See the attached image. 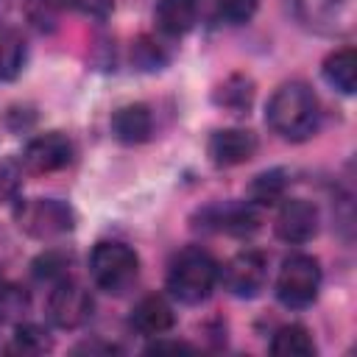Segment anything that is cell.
I'll return each instance as SVG.
<instances>
[{"label": "cell", "instance_id": "20", "mask_svg": "<svg viewBox=\"0 0 357 357\" xmlns=\"http://www.w3.org/2000/svg\"><path fill=\"white\" fill-rule=\"evenodd\" d=\"M22 14L28 25L39 33H50L59 28L61 17V3L59 0H22Z\"/></svg>", "mask_w": 357, "mask_h": 357}, {"label": "cell", "instance_id": "13", "mask_svg": "<svg viewBox=\"0 0 357 357\" xmlns=\"http://www.w3.org/2000/svg\"><path fill=\"white\" fill-rule=\"evenodd\" d=\"M176 315H173V307L165 296H145L134 304L131 310V318L128 324L139 332V335H148V337H156V335H165L170 326H173Z\"/></svg>", "mask_w": 357, "mask_h": 357}, {"label": "cell", "instance_id": "17", "mask_svg": "<svg viewBox=\"0 0 357 357\" xmlns=\"http://www.w3.org/2000/svg\"><path fill=\"white\" fill-rule=\"evenodd\" d=\"M271 354H276V357H310V354H315L312 335L301 324H287V326L273 332Z\"/></svg>", "mask_w": 357, "mask_h": 357}, {"label": "cell", "instance_id": "14", "mask_svg": "<svg viewBox=\"0 0 357 357\" xmlns=\"http://www.w3.org/2000/svg\"><path fill=\"white\" fill-rule=\"evenodd\" d=\"M151 131H153V117L145 103H128L112 114V134L126 145L145 142Z\"/></svg>", "mask_w": 357, "mask_h": 357}, {"label": "cell", "instance_id": "29", "mask_svg": "<svg viewBox=\"0 0 357 357\" xmlns=\"http://www.w3.org/2000/svg\"><path fill=\"white\" fill-rule=\"evenodd\" d=\"M92 349H98V346H89V343H86V346H78L75 351H92ZM103 351H117V349H114V346H103Z\"/></svg>", "mask_w": 357, "mask_h": 357}, {"label": "cell", "instance_id": "3", "mask_svg": "<svg viewBox=\"0 0 357 357\" xmlns=\"http://www.w3.org/2000/svg\"><path fill=\"white\" fill-rule=\"evenodd\" d=\"M89 273L100 290L120 296L137 282L139 259H137L134 248H128L126 243L106 240V243L95 245V251L89 257Z\"/></svg>", "mask_w": 357, "mask_h": 357}, {"label": "cell", "instance_id": "18", "mask_svg": "<svg viewBox=\"0 0 357 357\" xmlns=\"http://www.w3.org/2000/svg\"><path fill=\"white\" fill-rule=\"evenodd\" d=\"M25 64V39L17 28L0 22V81H11L20 75Z\"/></svg>", "mask_w": 357, "mask_h": 357}, {"label": "cell", "instance_id": "24", "mask_svg": "<svg viewBox=\"0 0 357 357\" xmlns=\"http://www.w3.org/2000/svg\"><path fill=\"white\" fill-rule=\"evenodd\" d=\"M50 349V337L42 326L36 324H20L17 332H14V343H11V351H20V354H42Z\"/></svg>", "mask_w": 357, "mask_h": 357}, {"label": "cell", "instance_id": "2", "mask_svg": "<svg viewBox=\"0 0 357 357\" xmlns=\"http://www.w3.org/2000/svg\"><path fill=\"white\" fill-rule=\"evenodd\" d=\"M220 279V265L201 245L181 248L167 268V290L181 304H201L212 296Z\"/></svg>", "mask_w": 357, "mask_h": 357}, {"label": "cell", "instance_id": "11", "mask_svg": "<svg viewBox=\"0 0 357 357\" xmlns=\"http://www.w3.org/2000/svg\"><path fill=\"white\" fill-rule=\"evenodd\" d=\"M206 151L218 167H234L257 153V137L245 128H220L209 137Z\"/></svg>", "mask_w": 357, "mask_h": 357}, {"label": "cell", "instance_id": "19", "mask_svg": "<svg viewBox=\"0 0 357 357\" xmlns=\"http://www.w3.org/2000/svg\"><path fill=\"white\" fill-rule=\"evenodd\" d=\"M215 100H218L223 109L234 112V114H245V112L251 109V100H254V84H251V78H245V75H231V78H226V81L218 86Z\"/></svg>", "mask_w": 357, "mask_h": 357}, {"label": "cell", "instance_id": "25", "mask_svg": "<svg viewBox=\"0 0 357 357\" xmlns=\"http://www.w3.org/2000/svg\"><path fill=\"white\" fill-rule=\"evenodd\" d=\"M257 3L259 0H215V14L223 22L240 25V22L251 20V14L257 11Z\"/></svg>", "mask_w": 357, "mask_h": 357}, {"label": "cell", "instance_id": "5", "mask_svg": "<svg viewBox=\"0 0 357 357\" xmlns=\"http://www.w3.org/2000/svg\"><path fill=\"white\" fill-rule=\"evenodd\" d=\"M318 290H321L318 259L310 254H290L276 273V298L290 310H301L318 298Z\"/></svg>", "mask_w": 357, "mask_h": 357}, {"label": "cell", "instance_id": "16", "mask_svg": "<svg viewBox=\"0 0 357 357\" xmlns=\"http://www.w3.org/2000/svg\"><path fill=\"white\" fill-rule=\"evenodd\" d=\"M324 78L329 86H335L343 95H351L357 86V56L351 47L335 50L326 61H324Z\"/></svg>", "mask_w": 357, "mask_h": 357}, {"label": "cell", "instance_id": "4", "mask_svg": "<svg viewBox=\"0 0 357 357\" xmlns=\"http://www.w3.org/2000/svg\"><path fill=\"white\" fill-rule=\"evenodd\" d=\"M301 28L318 36H346L357 25V0H290Z\"/></svg>", "mask_w": 357, "mask_h": 357}, {"label": "cell", "instance_id": "9", "mask_svg": "<svg viewBox=\"0 0 357 357\" xmlns=\"http://www.w3.org/2000/svg\"><path fill=\"white\" fill-rule=\"evenodd\" d=\"M276 234L290 245H301L318 234V209L304 198H287L276 215Z\"/></svg>", "mask_w": 357, "mask_h": 357}, {"label": "cell", "instance_id": "23", "mask_svg": "<svg viewBox=\"0 0 357 357\" xmlns=\"http://www.w3.org/2000/svg\"><path fill=\"white\" fill-rule=\"evenodd\" d=\"M33 276L39 282H47V284H56V282L67 279L70 276V257H64L61 251H45L33 262Z\"/></svg>", "mask_w": 357, "mask_h": 357}, {"label": "cell", "instance_id": "26", "mask_svg": "<svg viewBox=\"0 0 357 357\" xmlns=\"http://www.w3.org/2000/svg\"><path fill=\"white\" fill-rule=\"evenodd\" d=\"M73 11L84 14V17H92V20H106L112 14V0H64Z\"/></svg>", "mask_w": 357, "mask_h": 357}, {"label": "cell", "instance_id": "15", "mask_svg": "<svg viewBox=\"0 0 357 357\" xmlns=\"http://www.w3.org/2000/svg\"><path fill=\"white\" fill-rule=\"evenodd\" d=\"M198 0H159L153 22L165 36H181L195 25Z\"/></svg>", "mask_w": 357, "mask_h": 357}, {"label": "cell", "instance_id": "10", "mask_svg": "<svg viewBox=\"0 0 357 357\" xmlns=\"http://www.w3.org/2000/svg\"><path fill=\"white\" fill-rule=\"evenodd\" d=\"M22 162L31 173H56L73 162V142L61 131H47L28 142Z\"/></svg>", "mask_w": 357, "mask_h": 357}, {"label": "cell", "instance_id": "12", "mask_svg": "<svg viewBox=\"0 0 357 357\" xmlns=\"http://www.w3.org/2000/svg\"><path fill=\"white\" fill-rule=\"evenodd\" d=\"M198 220L201 229L226 231V234H248L259 223L251 204H212L198 215Z\"/></svg>", "mask_w": 357, "mask_h": 357}, {"label": "cell", "instance_id": "8", "mask_svg": "<svg viewBox=\"0 0 357 357\" xmlns=\"http://www.w3.org/2000/svg\"><path fill=\"white\" fill-rule=\"evenodd\" d=\"M265 276H268V259H265V254H259L254 248H245V251L234 254L220 268V279H223L226 290L231 296H240V298L257 296L265 284Z\"/></svg>", "mask_w": 357, "mask_h": 357}, {"label": "cell", "instance_id": "1", "mask_svg": "<svg viewBox=\"0 0 357 357\" xmlns=\"http://www.w3.org/2000/svg\"><path fill=\"white\" fill-rule=\"evenodd\" d=\"M265 120L282 139L301 142L318 131L321 106L315 92L304 81H287L271 95Z\"/></svg>", "mask_w": 357, "mask_h": 357}, {"label": "cell", "instance_id": "27", "mask_svg": "<svg viewBox=\"0 0 357 357\" xmlns=\"http://www.w3.org/2000/svg\"><path fill=\"white\" fill-rule=\"evenodd\" d=\"M14 178H17V176L11 173V167H8V165H0V198L14 190Z\"/></svg>", "mask_w": 357, "mask_h": 357}, {"label": "cell", "instance_id": "22", "mask_svg": "<svg viewBox=\"0 0 357 357\" xmlns=\"http://www.w3.org/2000/svg\"><path fill=\"white\" fill-rule=\"evenodd\" d=\"M28 310V293L17 282L0 276V321H20Z\"/></svg>", "mask_w": 357, "mask_h": 357}, {"label": "cell", "instance_id": "7", "mask_svg": "<svg viewBox=\"0 0 357 357\" xmlns=\"http://www.w3.org/2000/svg\"><path fill=\"white\" fill-rule=\"evenodd\" d=\"M47 315L59 329H78L92 318V296L70 276L56 282L47 296Z\"/></svg>", "mask_w": 357, "mask_h": 357}, {"label": "cell", "instance_id": "6", "mask_svg": "<svg viewBox=\"0 0 357 357\" xmlns=\"http://www.w3.org/2000/svg\"><path fill=\"white\" fill-rule=\"evenodd\" d=\"M17 223L33 237H59L73 229V212L56 198H31L17 206Z\"/></svg>", "mask_w": 357, "mask_h": 357}, {"label": "cell", "instance_id": "28", "mask_svg": "<svg viewBox=\"0 0 357 357\" xmlns=\"http://www.w3.org/2000/svg\"><path fill=\"white\" fill-rule=\"evenodd\" d=\"M148 351H192V346H187V343H153Z\"/></svg>", "mask_w": 357, "mask_h": 357}, {"label": "cell", "instance_id": "30", "mask_svg": "<svg viewBox=\"0 0 357 357\" xmlns=\"http://www.w3.org/2000/svg\"><path fill=\"white\" fill-rule=\"evenodd\" d=\"M8 3H11V0H0V17L8 11Z\"/></svg>", "mask_w": 357, "mask_h": 357}, {"label": "cell", "instance_id": "21", "mask_svg": "<svg viewBox=\"0 0 357 357\" xmlns=\"http://www.w3.org/2000/svg\"><path fill=\"white\" fill-rule=\"evenodd\" d=\"M284 187H287L284 173H282V170H268V173H259V176L251 181V187H248V198H251L254 204L268 206V204L282 201Z\"/></svg>", "mask_w": 357, "mask_h": 357}]
</instances>
